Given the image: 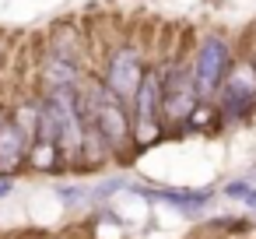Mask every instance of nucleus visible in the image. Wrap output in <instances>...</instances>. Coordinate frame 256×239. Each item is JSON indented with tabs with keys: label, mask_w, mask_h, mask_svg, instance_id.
<instances>
[{
	"label": "nucleus",
	"mask_w": 256,
	"mask_h": 239,
	"mask_svg": "<svg viewBox=\"0 0 256 239\" xmlns=\"http://www.w3.org/2000/svg\"><path fill=\"white\" fill-rule=\"evenodd\" d=\"M193 85H196V92H200V99H210V95H218L221 92V85H224V78H228V71H232V60H228V43L221 39V36H210V39H204L200 43V50H196V60H193Z\"/></svg>",
	"instance_id": "nucleus-1"
},
{
	"label": "nucleus",
	"mask_w": 256,
	"mask_h": 239,
	"mask_svg": "<svg viewBox=\"0 0 256 239\" xmlns=\"http://www.w3.org/2000/svg\"><path fill=\"white\" fill-rule=\"evenodd\" d=\"M249 190H252V186H249L246 179H238V183H228V186H224V197H242V200H246Z\"/></svg>",
	"instance_id": "nucleus-8"
},
{
	"label": "nucleus",
	"mask_w": 256,
	"mask_h": 239,
	"mask_svg": "<svg viewBox=\"0 0 256 239\" xmlns=\"http://www.w3.org/2000/svg\"><path fill=\"white\" fill-rule=\"evenodd\" d=\"M137 193L148 197V200L179 207V211H200V207H207L214 200L210 190H176V186H137Z\"/></svg>",
	"instance_id": "nucleus-7"
},
{
	"label": "nucleus",
	"mask_w": 256,
	"mask_h": 239,
	"mask_svg": "<svg viewBox=\"0 0 256 239\" xmlns=\"http://www.w3.org/2000/svg\"><path fill=\"white\" fill-rule=\"evenodd\" d=\"M144 64L137 57V50H120L112 60H109V71H106V88L120 99V102H134L137 99V88L144 85Z\"/></svg>",
	"instance_id": "nucleus-2"
},
{
	"label": "nucleus",
	"mask_w": 256,
	"mask_h": 239,
	"mask_svg": "<svg viewBox=\"0 0 256 239\" xmlns=\"http://www.w3.org/2000/svg\"><path fill=\"white\" fill-rule=\"evenodd\" d=\"M134 109H137V134L140 137L158 134V123L165 116V85H162L158 71H148L144 74V85L137 88Z\"/></svg>",
	"instance_id": "nucleus-4"
},
{
	"label": "nucleus",
	"mask_w": 256,
	"mask_h": 239,
	"mask_svg": "<svg viewBox=\"0 0 256 239\" xmlns=\"http://www.w3.org/2000/svg\"><path fill=\"white\" fill-rule=\"evenodd\" d=\"M218 95H221V106H224L228 116H246L256 102V67L246 64V60L232 64V71H228Z\"/></svg>",
	"instance_id": "nucleus-3"
},
{
	"label": "nucleus",
	"mask_w": 256,
	"mask_h": 239,
	"mask_svg": "<svg viewBox=\"0 0 256 239\" xmlns=\"http://www.w3.org/2000/svg\"><path fill=\"white\" fill-rule=\"evenodd\" d=\"M246 207H252V211H256V186L249 190V197H246Z\"/></svg>",
	"instance_id": "nucleus-9"
},
{
	"label": "nucleus",
	"mask_w": 256,
	"mask_h": 239,
	"mask_svg": "<svg viewBox=\"0 0 256 239\" xmlns=\"http://www.w3.org/2000/svg\"><path fill=\"white\" fill-rule=\"evenodd\" d=\"M200 102V92L193 85V71L190 74H172L165 78V116L172 120H186Z\"/></svg>",
	"instance_id": "nucleus-5"
},
{
	"label": "nucleus",
	"mask_w": 256,
	"mask_h": 239,
	"mask_svg": "<svg viewBox=\"0 0 256 239\" xmlns=\"http://www.w3.org/2000/svg\"><path fill=\"white\" fill-rule=\"evenodd\" d=\"M28 151L32 141L22 134V127L0 116V172H14L22 162H28Z\"/></svg>",
	"instance_id": "nucleus-6"
}]
</instances>
